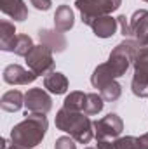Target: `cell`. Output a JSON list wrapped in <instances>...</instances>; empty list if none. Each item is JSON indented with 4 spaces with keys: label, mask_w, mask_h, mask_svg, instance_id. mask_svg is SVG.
<instances>
[{
    "label": "cell",
    "mask_w": 148,
    "mask_h": 149,
    "mask_svg": "<svg viewBox=\"0 0 148 149\" xmlns=\"http://www.w3.org/2000/svg\"><path fill=\"white\" fill-rule=\"evenodd\" d=\"M49 128V121L45 114L26 113L25 120L12 127L11 139L2 141V149H33L44 141Z\"/></svg>",
    "instance_id": "cell-1"
},
{
    "label": "cell",
    "mask_w": 148,
    "mask_h": 149,
    "mask_svg": "<svg viewBox=\"0 0 148 149\" xmlns=\"http://www.w3.org/2000/svg\"><path fill=\"white\" fill-rule=\"evenodd\" d=\"M54 123L58 130L70 134V137H73L78 144H89L94 137V121H91L85 113L61 108L56 113Z\"/></svg>",
    "instance_id": "cell-2"
},
{
    "label": "cell",
    "mask_w": 148,
    "mask_h": 149,
    "mask_svg": "<svg viewBox=\"0 0 148 149\" xmlns=\"http://www.w3.org/2000/svg\"><path fill=\"white\" fill-rule=\"evenodd\" d=\"M138 49H140V45L132 38H124L120 43L115 45V49L110 52L106 63L110 64V68L113 70L117 78L124 76L127 73V70L132 66V61H134Z\"/></svg>",
    "instance_id": "cell-3"
},
{
    "label": "cell",
    "mask_w": 148,
    "mask_h": 149,
    "mask_svg": "<svg viewBox=\"0 0 148 149\" xmlns=\"http://www.w3.org/2000/svg\"><path fill=\"white\" fill-rule=\"evenodd\" d=\"M120 5L122 0H75V7L80 12V19L87 26H91V23L98 17L110 16Z\"/></svg>",
    "instance_id": "cell-4"
},
{
    "label": "cell",
    "mask_w": 148,
    "mask_h": 149,
    "mask_svg": "<svg viewBox=\"0 0 148 149\" xmlns=\"http://www.w3.org/2000/svg\"><path fill=\"white\" fill-rule=\"evenodd\" d=\"M132 68H134V76L131 81L132 94L140 99L148 97V47L138 49L132 61Z\"/></svg>",
    "instance_id": "cell-5"
},
{
    "label": "cell",
    "mask_w": 148,
    "mask_h": 149,
    "mask_svg": "<svg viewBox=\"0 0 148 149\" xmlns=\"http://www.w3.org/2000/svg\"><path fill=\"white\" fill-rule=\"evenodd\" d=\"M52 54H54V52H52L49 47H45V45H42V43H40V45H35V47L28 52V56L25 57L28 70H32L37 76L52 73V70H54V56H52Z\"/></svg>",
    "instance_id": "cell-6"
},
{
    "label": "cell",
    "mask_w": 148,
    "mask_h": 149,
    "mask_svg": "<svg viewBox=\"0 0 148 149\" xmlns=\"http://www.w3.org/2000/svg\"><path fill=\"white\" fill-rule=\"evenodd\" d=\"M122 130H124V121L115 113H110V114L103 116L101 120L94 121V137H96V141H99V139H117V137H120Z\"/></svg>",
    "instance_id": "cell-7"
},
{
    "label": "cell",
    "mask_w": 148,
    "mask_h": 149,
    "mask_svg": "<svg viewBox=\"0 0 148 149\" xmlns=\"http://www.w3.org/2000/svg\"><path fill=\"white\" fill-rule=\"evenodd\" d=\"M25 108L26 113L47 114L52 109V97L44 88H30L25 94Z\"/></svg>",
    "instance_id": "cell-8"
},
{
    "label": "cell",
    "mask_w": 148,
    "mask_h": 149,
    "mask_svg": "<svg viewBox=\"0 0 148 149\" xmlns=\"http://www.w3.org/2000/svg\"><path fill=\"white\" fill-rule=\"evenodd\" d=\"M131 26V38L140 45V47H148V10L140 9L132 14L129 19Z\"/></svg>",
    "instance_id": "cell-9"
},
{
    "label": "cell",
    "mask_w": 148,
    "mask_h": 149,
    "mask_svg": "<svg viewBox=\"0 0 148 149\" xmlns=\"http://www.w3.org/2000/svg\"><path fill=\"white\" fill-rule=\"evenodd\" d=\"M38 76L32 70H26L19 64H9L4 70V81L9 85H28L33 83Z\"/></svg>",
    "instance_id": "cell-10"
},
{
    "label": "cell",
    "mask_w": 148,
    "mask_h": 149,
    "mask_svg": "<svg viewBox=\"0 0 148 149\" xmlns=\"http://www.w3.org/2000/svg\"><path fill=\"white\" fill-rule=\"evenodd\" d=\"M38 40H40L42 45L49 47L52 52H63L66 49V38L58 30H47V28L40 30L38 31Z\"/></svg>",
    "instance_id": "cell-11"
},
{
    "label": "cell",
    "mask_w": 148,
    "mask_h": 149,
    "mask_svg": "<svg viewBox=\"0 0 148 149\" xmlns=\"http://www.w3.org/2000/svg\"><path fill=\"white\" fill-rule=\"evenodd\" d=\"M91 28H92V33L98 38H111L117 33L118 23H117V17L103 16V17L94 19V21L91 23Z\"/></svg>",
    "instance_id": "cell-12"
},
{
    "label": "cell",
    "mask_w": 148,
    "mask_h": 149,
    "mask_svg": "<svg viewBox=\"0 0 148 149\" xmlns=\"http://www.w3.org/2000/svg\"><path fill=\"white\" fill-rule=\"evenodd\" d=\"M0 10L14 21L28 19V7L25 0H0Z\"/></svg>",
    "instance_id": "cell-13"
},
{
    "label": "cell",
    "mask_w": 148,
    "mask_h": 149,
    "mask_svg": "<svg viewBox=\"0 0 148 149\" xmlns=\"http://www.w3.org/2000/svg\"><path fill=\"white\" fill-rule=\"evenodd\" d=\"M68 85H70L68 78L63 73H59V71H52V73H49L44 78V88L47 92H51V94H56V95L66 94Z\"/></svg>",
    "instance_id": "cell-14"
},
{
    "label": "cell",
    "mask_w": 148,
    "mask_h": 149,
    "mask_svg": "<svg viewBox=\"0 0 148 149\" xmlns=\"http://www.w3.org/2000/svg\"><path fill=\"white\" fill-rule=\"evenodd\" d=\"M75 24V16L70 5H59L54 14V28L58 31H70Z\"/></svg>",
    "instance_id": "cell-15"
},
{
    "label": "cell",
    "mask_w": 148,
    "mask_h": 149,
    "mask_svg": "<svg viewBox=\"0 0 148 149\" xmlns=\"http://www.w3.org/2000/svg\"><path fill=\"white\" fill-rule=\"evenodd\" d=\"M16 26L14 23L4 19L0 23V49L4 52H14V45H16Z\"/></svg>",
    "instance_id": "cell-16"
},
{
    "label": "cell",
    "mask_w": 148,
    "mask_h": 149,
    "mask_svg": "<svg viewBox=\"0 0 148 149\" xmlns=\"http://www.w3.org/2000/svg\"><path fill=\"white\" fill-rule=\"evenodd\" d=\"M113 80H117V76H115V73H113V70L110 68L108 63H103V64L96 66V70L91 74V85L94 88H98V90H101L106 83H110Z\"/></svg>",
    "instance_id": "cell-17"
},
{
    "label": "cell",
    "mask_w": 148,
    "mask_h": 149,
    "mask_svg": "<svg viewBox=\"0 0 148 149\" xmlns=\"http://www.w3.org/2000/svg\"><path fill=\"white\" fill-rule=\"evenodd\" d=\"M25 106V95L19 90H9L0 99V108L7 113H16Z\"/></svg>",
    "instance_id": "cell-18"
},
{
    "label": "cell",
    "mask_w": 148,
    "mask_h": 149,
    "mask_svg": "<svg viewBox=\"0 0 148 149\" xmlns=\"http://www.w3.org/2000/svg\"><path fill=\"white\" fill-rule=\"evenodd\" d=\"M85 99H87V94H84V92H80V90H73V92H70V94L65 97L63 108H66V109H70V111L84 113Z\"/></svg>",
    "instance_id": "cell-19"
},
{
    "label": "cell",
    "mask_w": 148,
    "mask_h": 149,
    "mask_svg": "<svg viewBox=\"0 0 148 149\" xmlns=\"http://www.w3.org/2000/svg\"><path fill=\"white\" fill-rule=\"evenodd\" d=\"M103 108H105V99L101 97V94H96V92L87 94L85 108H84V113H85L87 116H94V114L101 113Z\"/></svg>",
    "instance_id": "cell-20"
},
{
    "label": "cell",
    "mask_w": 148,
    "mask_h": 149,
    "mask_svg": "<svg viewBox=\"0 0 148 149\" xmlns=\"http://www.w3.org/2000/svg\"><path fill=\"white\" fill-rule=\"evenodd\" d=\"M99 94H101V97L105 99V102H115V101L122 95V85H120L117 80H113V81L106 83V85L99 90Z\"/></svg>",
    "instance_id": "cell-21"
},
{
    "label": "cell",
    "mask_w": 148,
    "mask_h": 149,
    "mask_svg": "<svg viewBox=\"0 0 148 149\" xmlns=\"http://www.w3.org/2000/svg\"><path fill=\"white\" fill-rule=\"evenodd\" d=\"M33 47H35V43H33V40H32L30 35H18L16 45H14V52H12V54L21 56V57H26L28 52H30Z\"/></svg>",
    "instance_id": "cell-22"
},
{
    "label": "cell",
    "mask_w": 148,
    "mask_h": 149,
    "mask_svg": "<svg viewBox=\"0 0 148 149\" xmlns=\"http://www.w3.org/2000/svg\"><path fill=\"white\" fill-rule=\"evenodd\" d=\"M115 149H138V137L125 135V137H117L113 141Z\"/></svg>",
    "instance_id": "cell-23"
},
{
    "label": "cell",
    "mask_w": 148,
    "mask_h": 149,
    "mask_svg": "<svg viewBox=\"0 0 148 149\" xmlns=\"http://www.w3.org/2000/svg\"><path fill=\"white\" fill-rule=\"evenodd\" d=\"M54 149H77L73 137H68V135H63V137H58L56 139V144Z\"/></svg>",
    "instance_id": "cell-24"
},
{
    "label": "cell",
    "mask_w": 148,
    "mask_h": 149,
    "mask_svg": "<svg viewBox=\"0 0 148 149\" xmlns=\"http://www.w3.org/2000/svg\"><path fill=\"white\" fill-rule=\"evenodd\" d=\"M117 23H118V26H120V33H122V37L124 38H131V26H129L127 17H125V16H118V17H117Z\"/></svg>",
    "instance_id": "cell-25"
},
{
    "label": "cell",
    "mask_w": 148,
    "mask_h": 149,
    "mask_svg": "<svg viewBox=\"0 0 148 149\" xmlns=\"http://www.w3.org/2000/svg\"><path fill=\"white\" fill-rule=\"evenodd\" d=\"M30 3L37 9V10H49L51 9V5H52V2L51 0H30Z\"/></svg>",
    "instance_id": "cell-26"
},
{
    "label": "cell",
    "mask_w": 148,
    "mask_h": 149,
    "mask_svg": "<svg viewBox=\"0 0 148 149\" xmlns=\"http://www.w3.org/2000/svg\"><path fill=\"white\" fill-rule=\"evenodd\" d=\"M96 142H98V149H115L113 142L108 141V139H99V141H96Z\"/></svg>",
    "instance_id": "cell-27"
},
{
    "label": "cell",
    "mask_w": 148,
    "mask_h": 149,
    "mask_svg": "<svg viewBox=\"0 0 148 149\" xmlns=\"http://www.w3.org/2000/svg\"><path fill=\"white\" fill-rule=\"evenodd\" d=\"M138 149H148V132L138 137Z\"/></svg>",
    "instance_id": "cell-28"
},
{
    "label": "cell",
    "mask_w": 148,
    "mask_h": 149,
    "mask_svg": "<svg viewBox=\"0 0 148 149\" xmlns=\"http://www.w3.org/2000/svg\"><path fill=\"white\" fill-rule=\"evenodd\" d=\"M85 149H98V148H85Z\"/></svg>",
    "instance_id": "cell-29"
},
{
    "label": "cell",
    "mask_w": 148,
    "mask_h": 149,
    "mask_svg": "<svg viewBox=\"0 0 148 149\" xmlns=\"http://www.w3.org/2000/svg\"><path fill=\"white\" fill-rule=\"evenodd\" d=\"M143 2H148V0H143Z\"/></svg>",
    "instance_id": "cell-30"
}]
</instances>
